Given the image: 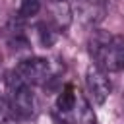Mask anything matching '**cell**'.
Wrapping results in <instances>:
<instances>
[{
	"mask_svg": "<svg viewBox=\"0 0 124 124\" xmlns=\"http://www.w3.org/2000/svg\"><path fill=\"white\" fill-rule=\"evenodd\" d=\"M89 54L93 62L105 72L124 70V35L93 31L89 37Z\"/></svg>",
	"mask_w": 124,
	"mask_h": 124,
	"instance_id": "cell-1",
	"label": "cell"
},
{
	"mask_svg": "<svg viewBox=\"0 0 124 124\" xmlns=\"http://www.w3.org/2000/svg\"><path fill=\"white\" fill-rule=\"evenodd\" d=\"M8 103H10V108L14 114L21 116V118H29L35 114V95L31 91V85L23 83L16 72H10L8 74Z\"/></svg>",
	"mask_w": 124,
	"mask_h": 124,
	"instance_id": "cell-2",
	"label": "cell"
},
{
	"mask_svg": "<svg viewBox=\"0 0 124 124\" xmlns=\"http://www.w3.org/2000/svg\"><path fill=\"white\" fill-rule=\"evenodd\" d=\"M16 76L27 85H43L50 76V64L43 56H29L16 66Z\"/></svg>",
	"mask_w": 124,
	"mask_h": 124,
	"instance_id": "cell-3",
	"label": "cell"
},
{
	"mask_svg": "<svg viewBox=\"0 0 124 124\" xmlns=\"http://www.w3.org/2000/svg\"><path fill=\"white\" fill-rule=\"evenodd\" d=\"M85 85L91 101L95 105H103L110 95V81L107 78V72L99 68L97 64H91L85 72Z\"/></svg>",
	"mask_w": 124,
	"mask_h": 124,
	"instance_id": "cell-4",
	"label": "cell"
},
{
	"mask_svg": "<svg viewBox=\"0 0 124 124\" xmlns=\"http://www.w3.org/2000/svg\"><path fill=\"white\" fill-rule=\"evenodd\" d=\"M78 105V95L72 83L64 85V89L56 97V114H60V124H72L74 122V108Z\"/></svg>",
	"mask_w": 124,
	"mask_h": 124,
	"instance_id": "cell-5",
	"label": "cell"
},
{
	"mask_svg": "<svg viewBox=\"0 0 124 124\" xmlns=\"http://www.w3.org/2000/svg\"><path fill=\"white\" fill-rule=\"evenodd\" d=\"M76 14L78 17L87 23V25H95L99 23L105 14H107V6L103 0H78V6H76Z\"/></svg>",
	"mask_w": 124,
	"mask_h": 124,
	"instance_id": "cell-6",
	"label": "cell"
},
{
	"mask_svg": "<svg viewBox=\"0 0 124 124\" xmlns=\"http://www.w3.org/2000/svg\"><path fill=\"white\" fill-rule=\"evenodd\" d=\"M48 12H50V23L58 31L66 29L74 19V10H72L68 0H50L48 2Z\"/></svg>",
	"mask_w": 124,
	"mask_h": 124,
	"instance_id": "cell-7",
	"label": "cell"
},
{
	"mask_svg": "<svg viewBox=\"0 0 124 124\" xmlns=\"http://www.w3.org/2000/svg\"><path fill=\"white\" fill-rule=\"evenodd\" d=\"M79 107L76 105L74 108V124H95L97 118H95V112L91 108V105L87 103V99L79 97Z\"/></svg>",
	"mask_w": 124,
	"mask_h": 124,
	"instance_id": "cell-8",
	"label": "cell"
},
{
	"mask_svg": "<svg viewBox=\"0 0 124 124\" xmlns=\"http://www.w3.org/2000/svg\"><path fill=\"white\" fill-rule=\"evenodd\" d=\"M39 41H41V45L43 46H52L54 45V41H56V35H58V29L48 21V23H39Z\"/></svg>",
	"mask_w": 124,
	"mask_h": 124,
	"instance_id": "cell-9",
	"label": "cell"
},
{
	"mask_svg": "<svg viewBox=\"0 0 124 124\" xmlns=\"http://www.w3.org/2000/svg\"><path fill=\"white\" fill-rule=\"evenodd\" d=\"M41 10V0H21L19 2V16L31 17Z\"/></svg>",
	"mask_w": 124,
	"mask_h": 124,
	"instance_id": "cell-10",
	"label": "cell"
},
{
	"mask_svg": "<svg viewBox=\"0 0 124 124\" xmlns=\"http://www.w3.org/2000/svg\"><path fill=\"white\" fill-rule=\"evenodd\" d=\"M10 114H12V108H10V103H8V99L0 93V124H4L8 118H10Z\"/></svg>",
	"mask_w": 124,
	"mask_h": 124,
	"instance_id": "cell-11",
	"label": "cell"
}]
</instances>
